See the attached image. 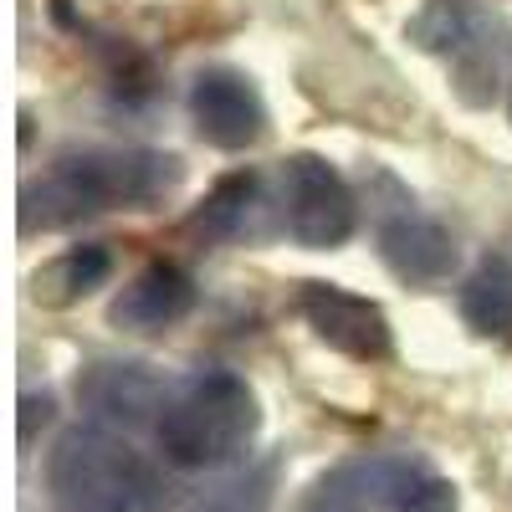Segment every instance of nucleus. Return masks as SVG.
<instances>
[{"instance_id": "obj_1", "label": "nucleus", "mask_w": 512, "mask_h": 512, "mask_svg": "<svg viewBox=\"0 0 512 512\" xmlns=\"http://www.w3.org/2000/svg\"><path fill=\"white\" fill-rule=\"evenodd\" d=\"M180 180L185 164L159 149H67L41 180L21 185V236L77 226L82 216L113 205L149 210L164 195H175Z\"/></svg>"}, {"instance_id": "obj_2", "label": "nucleus", "mask_w": 512, "mask_h": 512, "mask_svg": "<svg viewBox=\"0 0 512 512\" xmlns=\"http://www.w3.org/2000/svg\"><path fill=\"white\" fill-rule=\"evenodd\" d=\"M52 512H169V482L113 425H72L47 456Z\"/></svg>"}, {"instance_id": "obj_3", "label": "nucleus", "mask_w": 512, "mask_h": 512, "mask_svg": "<svg viewBox=\"0 0 512 512\" xmlns=\"http://www.w3.org/2000/svg\"><path fill=\"white\" fill-rule=\"evenodd\" d=\"M262 431V405L256 390L231 369H195L185 384H175L154 420V441L164 461L185 472H221L241 461Z\"/></svg>"}, {"instance_id": "obj_4", "label": "nucleus", "mask_w": 512, "mask_h": 512, "mask_svg": "<svg viewBox=\"0 0 512 512\" xmlns=\"http://www.w3.org/2000/svg\"><path fill=\"white\" fill-rule=\"evenodd\" d=\"M405 36L425 57L451 62V82L466 103H492L512 62V26L482 0H425L405 21Z\"/></svg>"}, {"instance_id": "obj_5", "label": "nucleus", "mask_w": 512, "mask_h": 512, "mask_svg": "<svg viewBox=\"0 0 512 512\" xmlns=\"http://www.w3.org/2000/svg\"><path fill=\"white\" fill-rule=\"evenodd\" d=\"M282 226L297 246L333 251L359 226V200L349 180L323 154H287L282 159Z\"/></svg>"}, {"instance_id": "obj_6", "label": "nucleus", "mask_w": 512, "mask_h": 512, "mask_svg": "<svg viewBox=\"0 0 512 512\" xmlns=\"http://www.w3.org/2000/svg\"><path fill=\"white\" fill-rule=\"evenodd\" d=\"M379 180L390 190V200H369V205H374V241H379L384 267L410 287L446 282L456 267V236L436 216H425L415 205V195L400 190L390 175H379Z\"/></svg>"}, {"instance_id": "obj_7", "label": "nucleus", "mask_w": 512, "mask_h": 512, "mask_svg": "<svg viewBox=\"0 0 512 512\" xmlns=\"http://www.w3.org/2000/svg\"><path fill=\"white\" fill-rule=\"evenodd\" d=\"M297 313L328 349H338L354 364H384L395 354V328L384 318V308L338 282H323V277L303 282L297 287Z\"/></svg>"}, {"instance_id": "obj_8", "label": "nucleus", "mask_w": 512, "mask_h": 512, "mask_svg": "<svg viewBox=\"0 0 512 512\" xmlns=\"http://www.w3.org/2000/svg\"><path fill=\"white\" fill-rule=\"evenodd\" d=\"M190 123L210 149L241 154L262 144L267 134V103L256 93V82L236 67H205L190 82Z\"/></svg>"}, {"instance_id": "obj_9", "label": "nucleus", "mask_w": 512, "mask_h": 512, "mask_svg": "<svg viewBox=\"0 0 512 512\" xmlns=\"http://www.w3.org/2000/svg\"><path fill=\"white\" fill-rule=\"evenodd\" d=\"M77 400L98 415V425H144V420H159L169 390L149 364L98 359L77 374Z\"/></svg>"}, {"instance_id": "obj_10", "label": "nucleus", "mask_w": 512, "mask_h": 512, "mask_svg": "<svg viewBox=\"0 0 512 512\" xmlns=\"http://www.w3.org/2000/svg\"><path fill=\"white\" fill-rule=\"evenodd\" d=\"M195 308V282L180 262H149L144 272H134L118 297H113V308H108V323L123 328V333H164V328H175L185 323Z\"/></svg>"}, {"instance_id": "obj_11", "label": "nucleus", "mask_w": 512, "mask_h": 512, "mask_svg": "<svg viewBox=\"0 0 512 512\" xmlns=\"http://www.w3.org/2000/svg\"><path fill=\"white\" fill-rule=\"evenodd\" d=\"M113 277V251L88 241V246H67L52 267L36 272V303L47 308H72L82 303L88 292H98Z\"/></svg>"}, {"instance_id": "obj_12", "label": "nucleus", "mask_w": 512, "mask_h": 512, "mask_svg": "<svg viewBox=\"0 0 512 512\" xmlns=\"http://www.w3.org/2000/svg\"><path fill=\"white\" fill-rule=\"evenodd\" d=\"M461 318L482 338H512V262L487 256V262L461 282Z\"/></svg>"}, {"instance_id": "obj_13", "label": "nucleus", "mask_w": 512, "mask_h": 512, "mask_svg": "<svg viewBox=\"0 0 512 512\" xmlns=\"http://www.w3.org/2000/svg\"><path fill=\"white\" fill-rule=\"evenodd\" d=\"M256 205H262V180L256 175H226L200 200V210L190 216V231L205 236V241H241L256 221Z\"/></svg>"}, {"instance_id": "obj_14", "label": "nucleus", "mask_w": 512, "mask_h": 512, "mask_svg": "<svg viewBox=\"0 0 512 512\" xmlns=\"http://www.w3.org/2000/svg\"><path fill=\"white\" fill-rule=\"evenodd\" d=\"M390 512H461V492H456V482H446L441 472H431V466L415 456L400 492L390 497Z\"/></svg>"}, {"instance_id": "obj_15", "label": "nucleus", "mask_w": 512, "mask_h": 512, "mask_svg": "<svg viewBox=\"0 0 512 512\" xmlns=\"http://www.w3.org/2000/svg\"><path fill=\"white\" fill-rule=\"evenodd\" d=\"M297 512H369V502L359 497V487H354L344 472H333V477H323L303 502H297Z\"/></svg>"}, {"instance_id": "obj_16", "label": "nucleus", "mask_w": 512, "mask_h": 512, "mask_svg": "<svg viewBox=\"0 0 512 512\" xmlns=\"http://www.w3.org/2000/svg\"><path fill=\"white\" fill-rule=\"evenodd\" d=\"M52 410H57L52 395H21V431H16V441L31 446L41 425H52Z\"/></svg>"}, {"instance_id": "obj_17", "label": "nucleus", "mask_w": 512, "mask_h": 512, "mask_svg": "<svg viewBox=\"0 0 512 512\" xmlns=\"http://www.w3.org/2000/svg\"><path fill=\"white\" fill-rule=\"evenodd\" d=\"M507 113H512V98H507Z\"/></svg>"}]
</instances>
